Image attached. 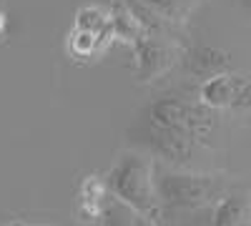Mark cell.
<instances>
[{
    "instance_id": "cell-1",
    "label": "cell",
    "mask_w": 251,
    "mask_h": 226,
    "mask_svg": "<svg viewBox=\"0 0 251 226\" xmlns=\"http://www.w3.org/2000/svg\"><path fill=\"white\" fill-rule=\"evenodd\" d=\"M131 149L176 169H206L216 151L219 111L186 93H166L149 100L126 128Z\"/></svg>"
},
{
    "instance_id": "cell-2",
    "label": "cell",
    "mask_w": 251,
    "mask_h": 226,
    "mask_svg": "<svg viewBox=\"0 0 251 226\" xmlns=\"http://www.w3.org/2000/svg\"><path fill=\"white\" fill-rule=\"evenodd\" d=\"M231 176L221 171L176 169L153 161V189L158 196L156 226H166L178 216L206 209L231 186Z\"/></svg>"
},
{
    "instance_id": "cell-3",
    "label": "cell",
    "mask_w": 251,
    "mask_h": 226,
    "mask_svg": "<svg viewBox=\"0 0 251 226\" xmlns=\"http://www.w3.org/2000/svg\"><path fill=\"white\" fill-rule=\"evenodd\" d=\"M106 189L113 199L123 201L136 214L156 221L158 216V196L153 189V158L143 151L128 149L123 151L111 171L106 174Z\"/></svg>"
},
{
    "instance_id": "cell-4",
    "label": "cell",
    "mask_w": 251,
    "mask_h": 226,
    "mask_svg": "<svg viewBox=\"0 0 251 226\" xmlns=\"http://www.w3.org/2000/svg\"><path fill=\"white\" fill-rule=\"evenodd\" d=\"M131 53L136 78L141 83H153L171 73L183 53V46L178 40V33H146L131 46Z\"/></svg>"
},
{
    "instance_id": "cell-5",
    "label": "cell",
    "mask_w": 251,
    "mask_h": 226,
    "mask_svg": "<svg viewBox=\"0 0 251 226\" xmlns=\"http://www.w3.org/2000/svg\"><path fill=\"white\" fill-rule=\"evenodd\" d=\"M208 226H251V183L234 178L208 206Z\"/></svg>"
},
{
    "instance_id": "cell-6",
    "label": "cell",
    "mask_w": 251,
    "mask_h": 226,
    "mask_svg": "<svg viewBox=\"0 0 251 226\" xmlns=\"http://www.w3.org/2000/svg\"><path fill=\"white\" fill-rule=\"evenodd\" d=\"M244 83V75L234 73V71H224L216 73L211 78H206L199 83L196 98L201 100L203 106L214 108V111H234L236 106V98Z\"/></svg>"
},
{
    "instance_id": "cell-7",
    "label": "cell",
    "mask_w": 251,
    "mask_h": 226,
    "mask_svg": "<svg viewBox=\"0 0 251 226\" xmlns=\"http://www.w3.org/2000/svg\"><path fill=\"white\" fill-rule=\"evenodd\" d=\"M178 63L186 68V73L196 78L199 83L206 78H211L216 73H224V71H231V58L221 50H214V48H194L188 53H181Z\"/></svg>"
},
{
    "instance_id": "cell-8",
    "label": "cell",
    "mask_w": 251,
    "mask_h": 226,
    "mask_svg": "<svg viewBox=\"0 0 251 226\" xmlns=\"http://www.w3.org/2000/svg\"><path fill=\"white\" fill-rule=\"evenodd\" d=\"M106 199H108L106 181L98 178V176H86V178L80 181L78 199H75L78 221H83V224H96V221L100 219V214H103Z\"/></svg>"
},
{
    "instance_id": "cell-9",
    "label": "cell",
    "mask_w": 251,
    "mask_h": 226,
    "mask_svg": "<svg viewBox=\"0 0 251 226\" xmlns=\"http://www.w3.org/2000/svg\"><path fill=\"white\" fill-rule=\"evenodd\" d=\"M73 28H80V30H91L96 33L103 46H108L113 40V25H111V10L100 8V5H86L75 13V25Z\"/></svg>"
},
{
    "instance_id": "cell-10",
    "label": "cell",
    "mask_w": 251,
    "mask_h": 226,
    "mask_svg": "<svg viewBox=\"0 0 251 226\" xmlns=\"http://www.w3.org/2000/svg\"><path fill=\"white\" fill-rule=\"evenodd\" d=\"M138 3L146 5L151 13L161 15L163 20H169V23L181 28L188 20V15L194 13L199 0H138Z\"/></svg>"
},
{
    "instance_id": "cell-11",
    "label": "cell",
    "mask_w": 251,
    "mask_h": 226,
    "mask_svg": "<svg viewBox=\"0 0 251 226\" xmlns=\"http://www.w3.org/2000/svg\"><path fill=\"white\" fill-rule=\"evenodd\" d=\"M100 226H143L146 224V216L136 214L131 206H126L123 201L113 199L108 194L106 199V206H103V214L98 219Z\"/></svg>"
},
{
    "instance_id": "cell-12",
    "label": "cell",
    "mask_w": 251,
    "mask_h": 226,
    "mask_svg": "<svg viewBox=\"0 0 251 226\" xmlns=\"http://www.w3.org/2000/svg\"><path fill=\"white\" fill-rule=\"evenodd\" d=\"M103 48H106V46H103V40L96 33H91V30L73 28L71 35H68V53L73 58H78V60H88V58L98 55Z\"/></svg>"
},
{
    "instance_id": "cell-13",
    "label": "cell",
    "mask_w": 251,
    "mask_h": 226,
    "mask_svg": "<svg viewBox=\"0 0 251 226\" xmlns=\"http://www.w3.org/2000/svg\"><path fill=\"white\" fill-rule=\"evenodd\" d=\"M5 30V13H0V33Z\"/></svg>"
}]
</instances>
